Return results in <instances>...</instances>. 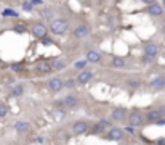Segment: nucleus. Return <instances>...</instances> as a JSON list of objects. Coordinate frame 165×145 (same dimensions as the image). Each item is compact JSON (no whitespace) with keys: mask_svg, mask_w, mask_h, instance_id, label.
I'll list each match as a JSON object with an SVG mask.
<instances>
[{"mask_svg":"<svg viewBox=\"0 0 165 145\" xmlns=\"http://www.w3.org/2000/svg\"><path fill=\"white\" fill-rule=\"evenodd\" d=\"M69 29V21L66 18H55L53 21L50 23V31L53 32L55 36H63L66 34Z\"/></svg>","mask_w":165,"mask_h":145,"instance_id":"f257e3e1","label":"nucleus"},{"mask_svg":"<svg viewBox=\"0 0 165 145\" xmlns=\"http://www.w3.org/2000/svg\"><path fill=\"white\" fill-rule=\"evenodd\" d=\"M127 123H128L130 128H140V126H144L146 118L141 110H131L128 111V118H127Z\"/></svg>","mask_w":165,"mask_h":145,"instance_id":"f03ea898","label":"nucleus"},{"mask_svg":"<svg viewBox=\"0 0 165 145\" xmlns=\"http://www.w3.org/2000/svg\"><path fill=\"white\" fill-rule=\"evenodd\" d=\"M90 128H92V123L88 119H77V121L72 123V126H70V131H72L74 135H82V134L88 132Z\"/></svg>","mask_w":165,"mask_h":145,"instance_id":"7ed1b4c3","label":"nucleus"},{"mask_svg":"<svg viewBox=\"0 0 165 145\" xmlns=\"http://www.w3.org/2000/svg\"><path fill=\"white\" fill-rule=\"evenodd\" d=\"M127 118H128V110L124 106H114L111 110V119L114 123H125Z\"/></svg>","mask_w":165,"mask_h":145,"instance_id":"20e7f679","label":"nucleus"},{"mask_svg":"<svg viewBox=\"0 0 165 145\" xmlns=\"http://www.w3.org/2000/svg\"><path fill=\"white\" fill-rule=\"evenodd\" d=\"M164 116H165V106H159V108L149 110L148 113L144 115V118H146V121H149V123H157Z\"/></svg>","mask_w":165,"mask_h":145,"instance_id":"39448f33","label":"nucleus"},{"mask_svg":"<svg viewBox=\"0 0 165 145\" xmlns=\"http://www.w3.org/2000/svg\"><path fill=\"white\" fill-rule=\"evenodd\" d=\"M34 71H35L37 76H48V74L53 73V68H51L48 60H40V61L35 65Z\"/></svg>","mask_w":165,"mask_h":145,"instance_id":"423d86ee","label":"nucleus"},{"mask_svg":"<svg viewBox=\"0 0 165 145\" xmlns=\"http://www.w3.org/2000/svg\"><path fill=\"white\" fill-rule=\"evenodd\" d=\"M125 137V132H124V129H120V128H109V131L106 132V139L107 140H111V142H120L122 139Z\"/></svg>","mask_w":165,"mask_h":145,"instance_id":"0eeeda50","label":"nucleus"},{"mask_svg":"<svg viewBox=\"0 0 165 145\" xmlns=\"http://www.w3.org/2000/svg\"><path fill=\"white\" fill-rule=\"evenodd\" d=\"M31 32H32V36H34L35 39H40V40L48 36V29H46V26L44 24V23H35V24L32 26Z\"/></svg>","mask_w":165,"mask_h":145,"instance_id":"6e6552de","label":"nucleus"},{"mask_svg":"<svg viewBox=\"0 0 165 145\" xmlns=\"http://www.w3.org/2000/svg\"><path fill=\"white\" fill-rule=\"evenodd\" d=\"M93 76H95V73L92 71V69H82L79 74H77V77H75V81H77V84H82V86H85V84H88L93 79Z\"/></svg>","mask_w":165,"mask_h":145,"instance_id":"1a4fd4ad","label":"nucleus"},{"mask_svg":"<svg viewBox=\"0 0 165 145\" xmlns=\"http://www.w3.org/2000/svg\"><path fill=\"white\" fill-rule=\"evenodd\" d=\"M149 89L154 92H160L165 89V76H157L152 81H149Z\"/></svg>","mask_w":165,"mask_h":145,"instance_id":"9d476101","label":"nucleus"},{"mask_svg":"<svg viewBox=\"0 0 165 145\" xmlns=\"http://www.w3.org/2000/svg\"><path fill=\"white\" fill-rule=\"evenodd\" d=\"M90 26L88 24H79L75 29L72 31V36L75 37V39H83V37H87L88 34H90Z\"/></svg>","mask_w":165,"mask_h":145,"instance_id":"9b49d317","label":"nucleus"},{"mask_svg":"<svg viewBox=\"0 0 165 145\" xmlns=\"http://www.w3.org/2000/svg\"><path fill=\"white\" fill-rule=\"evenodd\" d=\"M46 86H48V89L51 92L56 93V92H61V89H64V81L61 77H51Z\"/></svg>","mask_w":165,"mask_h":145,"instance_id":"f8f14e48","label":"nucleus"},{"mask_svg":"<svg viewBox=\"0 0 165 145\" xmlns=\"http://www.w3.org/2000/svg\"><path fill=\"white\" fill-rule=\"evenodd\" d=\"M61 103H63V106H66V108L72 110V108H77L80 105V100H79V97H75V95H66Z\"/></svg>","mask_w":165,"mask_h":145,"instance_id":"ddd939ff","label":"nucleus"},{"mask_svg":"<svg viewBox=\"0 0 165 145\" xmlns=\"http://www.w3.org/2000/svg\"><path fill=\"white\" fill-rule=\"evenodd\" d=\"M85 60L87 63H100L103 60V53L98 52V50H88L85 53Z\"/></svg>","mask_w":165,"mask_h":145,"instance_id":"4468645a","label":"nucleus"},{"mask_svg":"<svg viewBox=\"0 0 165 145\" xmlns=\"http://www.w3.org/2000/svg\"><path fill=\"white\" fill-rule=\"evenodd\" d=\"M159 50H160V47H159L157 44H154V42H151V44H146V45H144V55H146V57L155 58V57H157V53H159Z\"/></svg>","mask_w":165,"mask_h":145,"instance_id":"2eb2a0df","label":"nucleus"},{"mask_svg":"<svg viewBox=\"0 0 165 145\" xmlns=\"http://www.w3.org/2000/svg\"><path fill=\"white\" fill-rule=\"evenodd\" d=\"M148 13L151 16H162L164 15V7L160 5V3L154 2V3H151V5L148 7Z\"/></svg>","mask_w":165,"mask_h":145,"instance_id":"dca6fc26","label":"nucleus"},{"mask_svg":"<svg viewBox=\"0 0 165 145\" xmlns=\"http://www.w3.org/2000/svg\"><path fill=\"white\" fill-rule=\"evenodd\" d=\"M50 65H51V68H53V71H61V69H64L68 66V61H66L64 58H51Z\"/></svg>","mask_w":165,"mask_h":145,"instance_id":"f3484780","label":"nucleus"},{"mask_svg":"<svg viewBox=\"0 0 165 145\" xmlns=\"http://www.w3.org/2000/svg\"><path fill=\"white\" fill-rule=\"evenodd\" d=\"M40 15H42V18H45V20H48V21H53V20H55V10H53L51 7L42 8V10H40Z\"/></svg>","mask_w":165,"mask_h":145,"instance_id":"a211bd4d","label":"nucleus"},{"mask_svg":"<svg viewBox=\"0 0 165 145\" xmlns=\"http://www.w3.org/2000/svg\"><path fill=\"white\" fill-rule=\"evenodd\" d=\"M15 129L18 131V132H27V131L31 129V126H29V123H26V121H16Z\"/></svg>","mask_w":165,"mask_h":145,"instance_id":"6ab92c4d","label":"nucleus"},{"mask_svg":"<svg viewBox=\"0 0 165 145\" xmlns=\"http://www.w3.org/2000/svg\"><path fill=\"white\" fill-rule=\"evenodd\" d=\"M22 93H24V84H16L15 87L11 89V97H21Z\"/></svg>","mask_w":165,"mask_h":145,"instance_id":"aec40b11","label":"nucleus"},{"mask_svg":"<svg viewBox=\"0 0 165 145\" xmlns=\"http://www.w3.org/2000/svg\"><path fill=\"white\" fill-rule=\"evenodd\" d=\"M125 63H127V60L122 57H114L111 60V66H114V68H122V66H125Z\"/></svg>","mask_w":165,"mask_h":145,"instance_id":"412c9836","label":"nucleus"},{"mask_svg":"<svg viewBox=\"0 0 165 145\" xmlns=\"http://www.w3.org/2000/svg\"><path fill=\"white\" fill-rule=\"evenodd\" d=\"M140 86H141V82L136 81V79H131V81L127 82V87H128L130 90H136V89H140Z\"/></svg>","mask_w":165,"mask_h":145,"instance_id":"4be33fe9","label":"nucleus"},{"mask_svg":"<svg viewBox=\"0 0 165 145\" xmlns=\"http://www.w3.org/2000/svg\"><path fill=\"white\" fill-rule=\"evenodd\" d=\"M8 111H10V108H8L7 103H0V118H5L8 115Z\"/></svg>","mask_w":165,"mask_h":145,"instance_id":"5701e85b","label":"nucleus"},{"mask_svg":"<svg viewBox=\"0 0 165 145\" xmlns=\"http://www.w3.org/2000/svg\"><path fill=\"white\" fill-rule=\"evenodd\" d=\"M75 86H77V81H75L74 77H69L68 81H64V87L66 89H74Z\"/></svg>","mask_w":165,"mask_h":145,"instance_id":"b1692460","label":"nucleus"},{"mask_svg":"<svg viewBox=\"0 0 165 145\" xmlns=\"http://www.w3.org/2000/svg\"><path fill=\"white\" fill-rule=\"evenodd\" d=\"M10 68H11V71H15V73H21L22 69H24V65L22 63H13Z\"/></svg>","mask_w":165,"mask_h":145,"instance_id":"393cba45","label":"nucleus"},{"mask_svg":"<svg viewBox=\"0 0 165 145\" xmlns=\"http://www.w3.org/2000/svg\"><path fill=\"white\" fill-rule=\"evenodd\" d=\"M21 8H22L24 11H32L35 7L32 5V2H22V3H21Z\"/></svg>","mask_w":165,"mask_h":145,"instance_id":"a878e982","label":"nucleus"},{"mask_svg":"<svg viewBox=\"0 0 165 145\" xmlns=\"http://www.w3.org/2000/svg\"><path fill=\"white\" fill-rule=\"evenodd\" d=\"M92 126H93V132H96V134H100V132H103V131L106 129L104 126H103V124L100 123V121H98L96 124H92Z\"/></svg>","mask_w":165,"mask_h":145,"instance_id":"bb28decb","label":"nucleus"},{"mask_svg":"<svg viewBox=\"0 0 165 145\" xmlns=\"http://www.w3.org/2000/svg\"><path fill=\"white\" fill-rule=\"evenodd\" d=\"M74 66H75V68H79V69L85 68V66H87V60H82V61H77V63H74Z\"/></svg>","mask_w":165,"mask_h":145,"instance_id":"cd10ccee","label":"nucleus"},{"mask_svg":"<svg viewBox=\"0 0 165 145\" xmlns=\"http://www.w3.org/2000/svg\"><path fill=\"white\" fill-rule=\"evenodd\" d=\"M42 44H44V45H53V40H51L50 37L46 36V37H44V39H42Z\"/></svg>","mask_w":165,"mask_h":145,"instance_id":"c85d7f7f","label":"nucleus"},{"mask_svg":"<svg viewBox=\"0 0 165 145\" xmlns=\"http://www.w3.org/2000/svg\"><path fill=\"white\" fill-rule=\"evenodd\" d=\"M3 16H18V13L13 11V10H5L3 11Z\"/></svg>","mask_w":165,"mask_h":145,"instance_id":"c756f323","label":"nucleus"},{"mask_svg":"<svg viewBox=\"0 0 165 145\" xmlns=\"http://www.w3.org/2000/svg\"><path fill=\"white\" fill-rule=\"evenodd\" d=\"M31 2H32V5H34V7H39V5H44V0H31Z\"/></svg>","mask_w":165,"mask_h":145,"instance_id":"7c9ffc66","label":"nucleus"},{"mask_svg":"<svg viewBox=\"0 0 165 145\" xmlns=\"http://www.w3.org/2000/svg\"><path fill=\"white\" fill-rule=\"evenodd\" d=\"M143 61H144V63H152L154 58H152V57H146V55H144V57H143Z\"/></svg>","mask_w":165,"mask_h":145,"instance_id":"2f4dec72","label":"nucleus"},{"mask_svg":"<svg viewBox=\"0 0 165 145\" xmlns=\"http://www.w3.org/2000/svg\"><path fill=\"white\" fill-rule=\"evenodd\" d=\"M15 31L16 32H26V26H16Z\"/></svg>","mask_w":165,"mask_h":145,"instance_id":"473e14b6","label":"nucleus"},{"mask_svg":"<svg viewBox=\"0 0 165 145\" xmlns=\"http://www.w3.org/2000/svg\"><path fill=\"white\" fill-rule=\"evenodd\" d=\"M157 126H165V118H162V119H159L157 123H155Z\"/></svg>","mask_w":165,"mask_h":145,"instance_id":"72a5a7b5","label":"nucleus"},{"mask_svg":"<svg viewBox=\"0 0 165 145\" xmlns=\"http://www.w3.org/2000/svg\"><path fill=\"white\" fill-rule=\"evenodd\" d=\"M157 145H165V139H157V142H155Z\"/></svg>","mask_w":165,"mask_h":145,"instance_id":"f704fd0d","label":"nucleus"},{"mask_svg":"<svg viewBox=\"0 0 165 145\" xmlns=\"http://www.w3.org/2000/svg\"><path fill=\"white\" fill-rule=\"evenodd\" d=\"M162 7H165V0H164V2H162Z\"/></svg>","mask_w":165,"mask_h":145,"instance_id":"c9c22d12","label":"nucleus"}]
</instances>
